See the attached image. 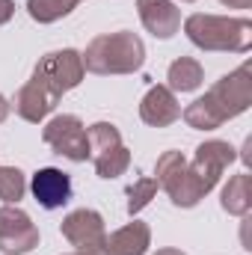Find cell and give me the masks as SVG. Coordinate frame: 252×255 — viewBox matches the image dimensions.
<instances>
[{
	"label": "cell",
	"instance_id": "obj_14",
	"mask_svg": "<svg viewBox=\"0 0 252 255\" xmlns=\"http://www.w3.org/2000/svg\"><path fill=\"white\" fill-rule=\"evenodd\" d=\"M151 247V229L142 220H133L122 229L110 232L101 244L104 255H145Z\"/></svg>",
	"mask_w": 252,
	"mask_h": 255
},
{
	"label": "cell",
	"instance_id": "obj_27",
	"mask_svg": "<svg viewBox=\"0 0 252 255\" xmlns=\"http://www.w3.org/2000/svg\"><path fill=\"white\" fill-rule=\"evenodd\" d=\"M181 3H193V0H181Z\"/></svg>",
	"mask_w": 252,
	"mask_h": 255
},
{
	"label": "cell",
	"instance_id": "obj_22",
	"mask_svg": "<svg viewBox=\"0 0 252 255\" xmlns=\"http://www.w3.org/2000/svg\"><path fill=\"white\" fill-rule=\"evenodd\" d=\"M12 15H15V0H0V27L9 24Z\"/></svg>",
	"mask_w": 252,
	"mask_h": 255
},
{
	"label": "cell",
	"instance_id": "obj_18",
	"mask_svg": "<svg viewBox=\"0 0 252 255\" xmlns=\"http://www.w3.org/2000/svg\"><path fill=\"white\" fill-rule=\"evenodd\" d=\"M80 0H27V12L36 24H54L74 12Z\"/></svg>",
	"mask_w": 252,
	"mask_h": 255
},
{
	"label": "cell",
	"instance_id": "obj_11",
	"mask_svg": "<svg viewBox=\"0 0 252 255\" xmlns=\"http://www.w3.org/2000/svg\"><path fill=\"white\" fill-rule=\"evenodd\" d=\"M30 193H33V199L39 202V208L57 211V208H65V205L71 202L74 187H71L68 172L57 169V166H45V169L33 172V178H30Z\"/></svg>",
	"mask_w": 252,
	"mask_h": 255
},
{
	"label": "cell",
	"instance_id": "obj_24",
	"mask_svg": "<svg viewBox=\"0 0 252 255\" xmlns=\"http://www.w3.org/2000/svg\"><path fill=\"white\" fill-rule=\"evenodd\" d=\"M9 110H12V104H9V101H6V98L0 95V125H3L6 119H9Z\"/></svg>",
	"mask_w": 252,
	"mask_h": 255
},
{
	"label": "cell",
	"instance_id": "obj_28",
	"mask_svg": "<svg viewBox=\"0 0 252 255\" xmlns=\"http://www.w3.org/2000/svg\"><path fill=\"white\" fill-rule=\"evenodd\" d=\"M80 3H83V0H80Z\"/></svg>",
	"mask_w": 252,
	"mask_h": 255
},
{
	"label": "cell",
	"instance_id": "obj_8",
	"mask_svg": "<svg viewBox=\"0 0 252 255\" xmlns=\"http://www.w3.org/2000/svg\"><path fill=\"white\" fill-rule=\"evenodd\" d=\"M39 247V229L30 220L27 211L18 205L0 208V253L3 255H24Z\"/></svg>",
	"mask_w": 252,
	"mask_h": 255
},
{
	"label": "cell",
	"instance_id": "obj_6",
	"mask_svg": "<svg viewBox=\"0 0 252 255\" xmlns=\"http://www.w3.org/2000/svg\"><path fill=\"white\" fill-rule=\"evenodd\" d=\"M42 139L45 145H51L57 154H63L74 163H83L89 160V136H86V125L71 116V113H63V116H54L45 130H42Z\"/></svg>",
	"mask_w": 252,
	"mask_h": 255
},
{
	"label": "cell",
	"instance_id": "obj_25",
	"mask_svg": "<svg viewBox=\"0 0 252 255\" xmlns=\"http://www.w3.org/2000/svg\"><path fill=\"white\" fill-rule=\"evenodd\" d=\"M154 255H187V253H181V250H172V247H163V250H157Z\"/></svg>",
	"mask_w": 252,
	"mask_h": 255
},
{
	"label": "cell",
	"instance_id": "obj_10",
	"mask_svg": "<svg viewBox=\"0 0 252 255\" xmlns=\"http://www.w3.org/2000/svg\"><path fill=\"white\" fill-rule=\"evenodd\" d=\"M60 98H63V95H57L45 80H39L36 74H30V80L15 92L12 107H15V113H18L24 122L39 125L48 113H54V107L60 104Z\"/></svg>",
	"mask_w": 252,
	"mask_h": 255
},
{
	"label": "cell",
	"instance_id": "obj_3",
	"mask_svg": "<svg viewBox=\"0 0 252 255\" xmlns=\"http://www.w3.org/2000/svg\"><path fill=\"white\" fill-rule=\"evenodd\" d=\"M184 33L199 51L211 54H247L252 48L250 18H226V15H190Z\"/></svg>",
	"mask_w": 252,
	"mask_h": 255
},
{
	"label": "cell",
	"instance_id": "obj_12",
	"mask_svg": "<svg viewBox=\"0 0 252 255\" xmlns=\"http://www.w3.org/2000/svg\"><path fill=\"white\" fill-rule=\"evenodd\" d=\"M139 119L151 128H169L172 122H178L181 119V104H178L175 92L163 83L151 86L139 101Z\"/></svg>",
	"mask_w": 252,
	"mask_h": 255
},
{
	"label": "cell",
	"instance_id": "obj_23",
	"mask_svg": "<svg viewBox=\"0 0 252 255\" xmlns=\"http://www.w3.org/2000/svg\"><path fill=\"white\" fill-rule=\"evenodd\" d=\"M223 6H229V9H250L252 0H220Z\"/></svg>",
	"mask_w": 252,
	"mask_h": 255
},
{
	"label": "cell",
	"instance_id": "obj_13",
	"mask_svg": "<svg viewBox=\"0 0 252 255\" xmlns=\"http://www.w3.org/2000/svg\"><path fill=\"white\" fill-rule=\"evenodd\" d=\"M139 21L154 39H172L181 30V9L172 0H136Z\"/></svg>",
	"mask_w": 252,
	"mask_h": 255
},
{
	"label": "cell",
	"instance_id": "obj_4",
	"mask_svg": "<svg viewBox=\"0 0 252 255\" xmlns=\"http://www.w3.org/2000/svg\"><path fill=\"white\" fill-rule=\"evenodd\" d=\"M154 175H157L154 178L157 187L172 199L175 208H196L205 199V193L199 190V184L190 175L187 157L181 151H163L154 163Z\"/></svg>",
	"mask_w": 252,
	"mask_h": 255
},
{
	"label": "cell",
	"instance_id": "obj_5",
	"mask_svg": "<svg viewBox=\"0 0 252 255\" xmlns=\"http://www.w3.org/2000/svg\"><path fill=\"white\" fill-rule=\"evenodd\" d=\"M235 157H238V151H235L232 142H226V139H208V142H202L196 148L193 160H187V169H190V175H193V181L199 184V190L208 196L217 187L220 175L229 169V163H235Z\"/></svg>",
	"mask_w": 252,
	"mask_h": 255
},
{
	"label": "cell",
	"instance_id": "obj_2",
	"mask_svg": "<svg viewBox=\"0 0 252 255\" xmlns=\"http://www.w3.org/2000/svg\"><path fill=\"white\" fill-rule=\"evenodd\" d=\"M83 68L92 74H133L145 63V45L136 33L130 30H119V33H104L95 36L86 51L80 54Z\"/></svg>",
	"mask_w": 252,
	"mask_h": 255
},
{
	"label": "cell",
	"instance_id": "obj_26",
	"mask_svg": "<svg viewBox=\"0 0 252 255\" xmlns=\"http://www.w3.org/2000/svg\"><path fill=\"white\" fill-rule=\"evenodd\" d=\"M68 255H104V253H101V250H98V253H83V250H77V253H68Z\"/></svg>",
	"mask_w": 252,
	"mask_h": 255
},
{
	"label": "cell",
	"instance_id": "obj_7",
	"mask_svg": "<svg viewBox=\"0 0 252 255\" xmlns=\"http://www.w3.org/2000/svg\"><path fill=\"white\" fill-rule=\"evenodd\" d=\"M33 74H36L39 80H45L57 95H65V92H71L74 86H80L86 68H83V60H80V54H77L74 48H63V51L45 54V57L36 63Z\"/></svg>",
	"mask_w": 252,
	"mask_h": 255
},
{
	"label": "cell",
	"instance_id": "obj_20",
	"mask_svg": "<svg viewBox=\"0 0 252 255\" xmlns=\"http://www.w3.org/2000/svg\"><path fill=\"white\" fill-rule=\"evenodd\" d=\"M27 193V178L18 166H0V202L18 205Z\"/></svg>",
	"mask_w": 252,
	"mask_h": 255
},
{
	"label": "cell",
	"instance_id": "obj_16",
	"mask_svg": "<svg viewBox=\"0 0 252 255\" xmlns=\"http://www.w3.org/2000/svg\"><path fill=\"white\" fill-rule=\"evenodd\" d=\"M202 80H205V68L193 57H178L166 68V86L172 92H193L202 86Z\"/></svg>",
	"mask_w": 252,
	"mask_h": 255
},
{
	"label": "cell",
	"instance_id": "obj_17",
	"mask_svg": "<svg viewBox=\"0 0 252 255\" xmlns=\"http://www.w3.org/2000/svg\"><path fill=\"white\" fill-rule=\"evenodd\" d=\"M86 136H89V157H101L113 148L122 145V133L113 122H95V125L86 128Z\"/></svg>",
	"mask_w": 252,
	"mask_h": 255
},
{
	"label": "cell",
	"instance_id": "obj_1",
	"mask_svg": "<svg viewBox=\"0 0 252 255\" xmlns=\"http://www.w3.org/2000/svg\"><path fill=\"white\" fill-rule=\"evenodd\" d=\"M252 104V68L250 63L238 65L235 71L223 74L202 98H196L181 110V119L193 130H214L229 119L247 113Z\"/></svg>",
	"mask_w": 252,
	"mask_h": 255
},
{
	"label": "cell",
	"instance_id": "obj_9",
	"mask_svg": "<svg viewBox=\"0 0 252 255\" xmlns=\"http://www.w3.org/2000/svg\"><path fill=\"white\" fill-rule=\"evenodd\" d=\"M60 232H63V238L71 247H77V250H83V253H98L101 244H104V238H107L104 217H101L98 211H92V208H77V211H71L63 220Z\"/></svg>",
	"mask_w": 252,
	"mask_h": 255
},
{
	"label": "cell",
	"instance_id": "obj_21",
	"mask_svg": "<svg viewBox=\"0 0 252 255\" xmlns=\"http://www.w3.org/2000/svg\"><path fill=\"white\" fill-rule=\"evenodd\" d=\"M157 190H160V187H157L154 178H145V175H142V178H133V184L127 187V214L136 217V214L157 196Z\"/></svg>",
	"mask_w": 252,
	"mask_h": 255
},
{
	"label": "cell",
	"instance_id": "obj_19",
	"mask_svg": "<svg viewBox=\"0 0 252 255\" xmlns=\"http://www.w3.org/2000/svg\"><path fill=\"white\" fill-rule=\"evenodd\" d=\"M92 163H95V172H98V178H119V175H125L127 166H130V151H127L125 145H119V148H113V151H107V154H101V157H92Z\"/></svg>",
	"mask_w": 252,
	"mask_h": 255
},
{
	"label": "cell",
	"instance_id": "obj_15",
	"mask_svg": "<svg viewBox=\"0 0 252 255\" xmlns=\"http://www.w3.org/2000/svg\"><path fill=\"white\" fill-rule=\"evenodd\" d=\"M220 205L232 217H250V211H252V175L250 172H241V175L229 178V184L220 193Z\"/></svg>",
	"mask_w": 252,
	"mask_h": 255
}]
</instances>
